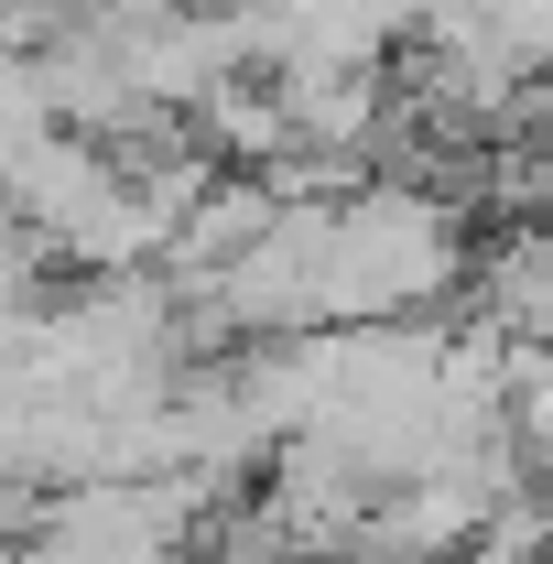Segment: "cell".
I'll list each match as a JSON object with an SVG mask.
<instances>
[{"instance_id":"cell-1","label":"cell","mask_w":553,"mask_h":564,"mask_svg":"<svg viewBox=\"0 0 553 564\" xmlns=\"http://www.w3.org/2000/svg\"><path fill=\"white\" fill-rule=\"evenodd\" d=\"M521 337H532V348L553 358V282H543V293H532V315H521Z\"/></svg>"}]
</instances>
